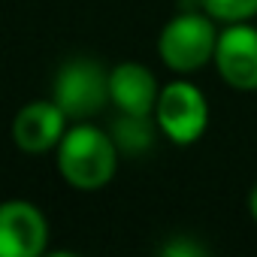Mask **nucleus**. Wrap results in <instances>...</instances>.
Masks as SVG:
<instances>
[{
	"label": "nucleus",
	"instance_id": "nucleus-6",
	"mask_svg": "<svg viewBox=\"0 0 257 257\" xmlns=\"http://www.w3.org/2000/svg\"><path fill=\"white\" fill-rule=\"evenodd\" d=\"M215 64L230 88L257 91V28L233 22L224 34H218Z\"/></svg>",
	"mask_w": 257,
	"mask_h": 257
},
{
	"label": "nucleus",
	"instance_id": "nucleus-9",
	"mask_svg": "<svg viewBox=\"0 0 257 257\" xmlns=\"http://www.w3.org/2000/svg\"><path fill=\"white\" fill-rule=\"evenodd\" d=\"M203 10L218 22H248L257 16V0H200Z\"/></svg>",
	"mask_w": 257,
	"mask_h": 257
},
{
	"label": "nucleus",
	"instance_id": "nucleus-4",
	"mask_svg": "<svg viewBox=\"0 0 257 257\" xmlns=\"http://www.w3.org/2000/svg\"><path fill=\"white\" fill-rule=\"evenodd\" d=\"M158 124L179 146L197 143L200 134L206 131V124H209L206 97L191 82H170L158 94Z\"/></svg>",
	"mask_w": 257,
	"mask_h": 257
},
{
	"label": "nucleus",
	"instance_id": "nucleus-10",
	"mask_svg": "<svg viewBox=\"0 0 257 257\" xmlns=\"http://www.w3.org/2000/svg\"><path fill=\"white\" fill-rule=\"evenodd\" d=\"M248 209H251V215L257 218V185H254V191H251V197H248Z\"/></svg>",
	"mask_w": 257,
	"mask_h": 257
},
{
	"label": "nucleus",
	"instance_id": "nucleus-3",
	"mask_svg": "<svg viewBox=\"0 0 257 257\" xmlns=\"http://www.w3.org/2000/svg\"><path fill=\"white\" fill-rule=\"evenodd\" d=\"M67 118H91L109 103V73L85 58H76L61 67L55 76V97H52Z\"/></svg>",
	"mask_w": 257,
	"mask_h": 257
},
{
	"label": "nucleus",
	"instance_id": "nucleus-5",
	"mask_svg": "<svg viewBox=\"0 0 257 257\" xmlns=\"http://www.w3.org/2000/svg\"><path fill=\"white\" fill-rule=\"evenodd\" d=\"M49 227L43 212L28 200L0 203V257H37L43 254Z\"/></svg>",
	"mask_w": 257,
	"mask_h": 257
},
{
	"label": "nucleus",
	"instance_id": "nucleus-7",
	"mask_svg": "<svg viewBox=\"0 0 257 257\" xmlns=\"http://www.w3.org/2000/svg\"><path fill=\"white\" fill-rule=\"evenodd\" d=\"M64 124L67 115L55 100H37L22 106V112L13 121V140L19 149L37 155V152H49L52 146L61 143L64 137Z\"/></svg>",
	"mask_w": 257,
	"mask_h": 257
},
{
	"label": "nucleus",
	"instance_id": "nucleus-8",
	"mask_svg": "<svg viewBox=\"0 0 257 257\" xmlns=\"http://www.w3.org/2000/svg\"><path fill=\"white\" fill-rule=\"evenodd\" d=\"M109 100L124 112L146 118L152 106L158 103V82L149 67L124 61L109 73Z\"/></svg>",
	"mask_w": 257,
	"mask_h": 257
},
{
	"label": "nucleus",
	"instance_id": "nucleus-2",
	"mask_svg": "<svg viewBox=\"0 0 257 257\" xmlns=\"http://www.w3.org/2000/svg\"><path fill=\"white\" fill-rule=\"evenodd\" d=\"M215 46H218V34H215L212 22L200 13L176 16L158 40L164 64L176 73L200 70L209 58H215Z\"/></svg>",
	"mask_w": 257,
	"mask_h": 257
},
{
	"label": "nucleus",
	"instance_id": "nucleus-1",
	"mask_svg": "<svg viewBox=\"0 0 257 257\" xmlns=\"http://www.w3.org/2000/svg\"><path fill=\"white\" fill-rule=\"evenodd\" d=\"M115 167V143L94 124H76L58 143V170L79 191H97L109 185Z\"/></svg>",
	"mask_w": 257,
	"mask_h": 257
}]
</instances>
